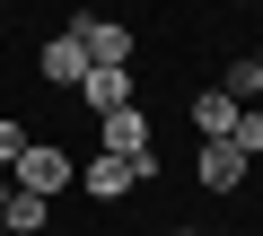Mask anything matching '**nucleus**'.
Wrapping results in <instances>:
<instances>
[{
    "label": "nucleus",
    "instance_id": "obj_6",
    "mask_svg": "<svg viewBox=\"0 0 263 236\" xmlns=\"http://www.w3.org/2000/svg\"><path fill=\"white\" fill-rule=\"evenodd\" d=\"M79 96H88V114L105 123V114H123V105H132V70H88V79H79Z\"/></svg>",
    "mask_w": 263,
    "mask_h": 236
},
{
    "label": "nucleus",
    "instance_id": "obj_8",
    "mask_svg": "<svg viewBox=\"0 0 263 236\" xmlns=\"http://www.w3.org/2000/svg\"><path fill=\"white\" fill-rule=\"evenodd\" d=\"M35 70H44V79H53V88H79V79H88V53H79V44H70V35H53V44H44V61H35Z\"/></svg>",
    "mask_w": 263,
    "mask_h": 236
},
{
    "label": "nucleus",
    "instance_id": "obj_11",
    "mask_svg": "<svg viewBox=\"0 0 263 236\" xmlns=\"http://www.w3.org/2000/svg\"><path fill=\"white\" fill-rule=\"evenodd\" d=\"M228 149H246V158H263V105H246V114H237V132H228Z\"/></svg>",
    "mask_w": 263,
    "mask_h": 236
},
{
    "label": "nucleus",
    "instance_id": "obj_15",
    "mask_svg": "<svg viewBox=\"0 0 263 236\" xmlns=\"http://www.w3.org/2000/svg\"><path fill=\"white\" fill-rule=\"evenodd\" d=\"M254 70H263V44H254Z\"/></svg>",
    "mask_w": 263,
    "mask_h": 236
},
{
    "label": "nucleus",
    "instance_id": "obj_14",
    "mask_svg": "<svg viewBox=\"0 0 263 236\" xmlns=\"http://www.w3.org/2000/svg\"><path fill=\"white\" fill-rule=\"evenodd\" d=\"M176 236H202V227H176Z\"/></svg>",
    "mask_w": 263,
    "mask_h": 236
},
{
    "label": "nucleus",
    "instance_id": "obj_7",
    "mask_svg": "<svg viewBox=\"0 0 263 236\" xmlns=\"http://www.w3.org/2000/svg\"><path fill=\"white\" fill-rule=\"evenodd\" d=\"M237 114H246V105H228L219 88H202V96H193V132H202V140H228V132H237Z\"/></svg>",
    "mask_w": 263,
    "mask_h": 236
},
{
    "label": "nucleus",
    "instance_id": "obj_13",
    "mask_svg": "<svg viewBox=\"0 0 263 236\" xmlns=\"http://www.w3.org/2000/svg\"><path fill=\"white\" fill-rule=\"evenodd\" d=\"M0 201H9V175H0Z\"/></svg>",
    "mask_w": 263,
    "mask_h": 236
},
{
    "label": "nucleus",
    "instance_id": "obj_1",
    "mask_svg": "<svg viewBox=\"0 0 263 236\" xmlns=\"http://www.w3.org/2000/svg\"><path fill=\"white\" fill-rule=\"evenodd\" d=\"M9 175H18V192H35V201H53L62 184H79V158H70L62 140H27V158H18Z\"/></svg>",
    "mask_w": 263,
    "mask_h": 236
},
{
    "label": "nucleus",
    "instance_id": "obj_12",
    "mask_svg": "<svg viewBox=\"0 0 263 236\" xmlns=\"http://www.w3.org/2000/svg\"><path fill=\"white\" fill-rule=\"evenodd\" d=\"M27 140H35V132H27V123H9V114H0V175H9V166L27 158Z\"/></svg>",
    "mask_w": 263,
    "mask_h": 236
},
{
    "label": "nucleus",
    "instance_id": "obj_9",
    "mask_svg": "<svg viewBox=\"0 0 263 236\" xmlns=\"http://www.w3.org/2000/svg\"><path fill=\"white\" fill-rule=\"evenodd\" d=\"M44 219H53V201H35V192H18V184H9V201H0V227H9V236H35Z\"/></svg>",
    "mask_w": 263,
    "mask_h": 236
},
{
    "label": "nucleus",
    "instance_id": "obj_10",
    "mask_svg": "<svg viewBox=\"0 0 263 236\" xmlns=\"http://www.w3.org/2000/svg\"><path fill=\"white\" fill-rule=\"evenodd\" d=\"M219 96H228V105H263V70H254V53L219 70Z\"/></svg>",
    "mask_w": 263,
    "mask_h": 236
},
{
    "label": "nucleus",
    "instance_id": "obj_3",
    "mask_svg": "<svg viewBox=\"0 0 263 236\" xmlns=\"http://www.w3.org/2000/svg\"><path fill=\"white\" fill-rule=\"evenodd\" d=\"M70 44L88 53V70H123V61H132V27H123V18H79Z\"/></svg>",
    "mask_w": 263,
    "mask_h": 236
},
{
    "label": "nucleus",
    "instance_id": "obj_4",
    "mask_svg": "<svg viewBox=\"0 0 263 236\" xmlns=\"http://www.w3.org/2000/svg\"><path fill=\"white\" fill-rule=\"evenodd\" d=\"M79 184H88L97 201H123L132 184H141V166H132V158H105V149H97V158H79Z\"/></svg>",
    "mask_w": 263,
    "mask_h": 236
},
{
    "label": "nucleus",
    "instance_id": "obj_2",
    "mask_svg": "<svg viewBox=\"0 0 263 236\" xmlns=\"http://www.w3.org/2000/svg\"><path fill=\"white\" fill-rule=\"evenodd\" d=\"M97 149H105V158H132V166H141V184L158 175V149H149V114H141V105L105 114V123H97Z\"/></svg>",
    "mask_w": 263,
    "mask_h": 236
},
{
    "label": "nucleus",
    "instance_id": "obj_5",
    "mask_svg": "<svg viewBox=\"0 0 263 236\" xmlns=\"http://www.w3.org/2000/svg\"><path fill=\"white\" fill-rule=\"evenodd\" d=\"M246 166H254V158H246V149H228V140H202V158H193V175H202L211 192H237V184H246Z\"/></svg>",
    "mask_w": 263,
    "mask_h": 236
}]
</instances>
